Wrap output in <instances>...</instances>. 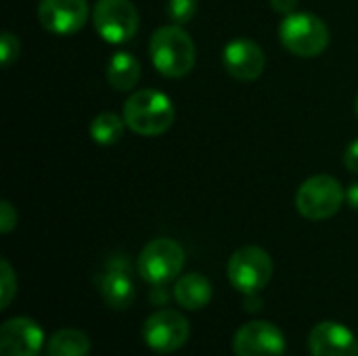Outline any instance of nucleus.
<instances>
[{
    "mask_svg": "<svg viewBox=\"0 0 358 356\" xmlns=\"http://www.w3.org/2000/svg\"><path fill=\"white\" fill-rule=\"evenodd\" d=\"M153 67L166 78H182L195 65V44L176 23L155 29L149 42Z\"/></svg>",
    "mask_w": 358,
    "mask_h": 356,
    "instance_id": "1",
    "label": "nucleus"
},
{
    "mask_svg": "<svg viewBox=\"0 0 358 356\" xmlns=\"http://www.w3.org/2000/svg\"><path fill=\"white\" fill-rule=\"evenodd\" d=\"M174 105L168 94L159 90H136L124 103L126 126L141 136H159L174 122Z\"/></svg>",
    "mask_w": 358,
    "mask_h": 356,
    "instance_id": "2",
    "label": "nucleus"
},
{
    "mask_svg": "<svg viewBox=\"0 0 358 356\" xmlns=\"http://www.w3.org/2000/svg\"><path fill=\"white\" fill-rule=\"evenodd\" d=\"M279 38L296 57H319L329 44V29L313 13H292L281 21Z\"/></svg>",
    "mask_w": 358,
    "mask_h": 356,
    "instance_id": "3",
    "label": "nucleus"
},
{
    "mask_svg": "<svg viewBox=\"0 0 358 356\" xmlns=\"http://www.w3.org/2000/svg\"><path fill=\"white\" fill-rule=\"evenodd\" d=\"M346 199L340 180L329 174H317L304 180L296 193V208L308 220H327L336 216Z\"/></svg>",
    "mask_w": 358,
    "mask_h": 356,
    "instance_id": "4",
    "label": "nucleus"
},
{
    "mask_svg": "<svg viewBox=\"0 0 358 356\" xmlns=\"http://www.w3.org/2000/svg\"><path fill=\"white\" fill-rule=\"evenodd\" d=\"M227 275L235 290H239L245 296H256L260 290L268 285L273 277V260L268 252H264L262 248L245 245L231 256Z\"/></svg>",
    "mask_w": 358,
    "mask_h": 356,
    "instance_id": "5",
    "label": "nucleus"
},
{
    "mask_svg": "<svg viewBox=\"0 0 358 356\" xmlns=\"http://www.w3.org/2000/svg\"><path fill=\"white\" fill-rule=\"evenodd\" d=\"M185 266V250L168 237L149 241L138 256V273L151 285H164L180 275Z\"/></svg>",
    "mask_w": 358,
    "mask_h": 356,
    "instance_id": "6",
    "label": "nucleus"
},
{
    "mask_svg": "<svg viewBox=\"0 0 358 356\" xmlns=\"http://www.w3.org/2000/svg\"><path fill=\"white\" fill-rule=\"evenodd\" d=\"M92 21L99 36L109 44H124L138 29V13L130 0H96Z\"/></svg>",
    "mask_w": 358,
    "mask_h": 356,
    "instance_id": "7",
    "label": "nucleus"
},
{
    "mask_svg": "<svg viewBox=\"0 0 358 356\" xmlns=\"http://www.w3.org/2000/svg\"><path fill=\"white\" fill-rule=\"evenodd\" d=\"M189 321L176 311L153 313L143 325V338L147 346L155 353L168 355L182 348L189 340Z\"/></svg>",
    "mask_w": 358,
    "mask_h": 356,
    "instance_id": "8",
    "label": "nucleus"
},
{
    "mask_svg": "<svg viewBox=\"0 0 358 356\" xmlns=\"http://www.w3.org/2000/svg\"><path fill=\"white\" fill-rule=\"evenodd\" d=\"M235 356H283L285 336L268 321H250L233 338Z\"/></svg>",
    "mask_w": 358,
    "mask_h": 356,
    "instance_id": "9",
    "label": "nucleus"
},
{
    "mask_svg": "<svg viewBox=\"0 0 358 356\" xmlns=\"http://www.w3.org/2000/svg\"><path fill=\"white\" fill-rule=\"evenodd\" d=\"M42 27L57 36H71L80 31L88 19L86 0H42L38 6Z\"/></svg>",
    "mask_w": 358,
    "mask_h": 356,
    "instance_id": "10",
    "label": "nucleus"
},
{
    "mask_svg": "<svg viewBox=\"0 0 358 356\" xmlns=\"http://www.w3.org/2000/svg\"><path fill=\"white\" fill-rule=\"evenodd\" d=\"M222 63H224V69L229 71V76H233L235 80L252 82L262 76L266 57L254 40L237 38L224 46Z\"/></svg>",
    "mask_w": 358,
    "mask_h": 356,
    "instance_id": "11",
    "label": "nucleus"
},
{
    "mask_svg": "<svg viewBox=\"0 0 358 356\" xmlns=\"http://www.w3.org/2000/svg\"><path fill=\"white\" fill-rule=\"evenodd\" d=\"M44 344L38 323L27 317L8 319L0 327V356H36Z\"/></svg>",
    "mask_w": 358,
    "mask_h": 356,
    "instance_id": "12",
    "label": "nucleus"
},
{
    "mask_svg": "<svg viewBox=\"0 0 358 356\" xmlns=\"http://www.w3.org/2000/svg\"><path fill=\"white\" fill-rule=\"evenodd\" d=\"M313 356H358V338L342 323L323 321L308 338Z\"/></svg>",
    "mask_w": 358,
    "mask_h": 356,
    "instance_id": "13",
    "label": "nucleus"
},
{
    "mask_svg": "<svg viewBox=\"0 0 358 356\" xmlns=\"http://www.w3.org/2000/svg\"><path fill=\"white\" fill-rule=\"evenodd\" d=\"M94 285L105 300V304L113 311H124L128 308L134 298H136V287L132 283V277L122 262H109V266L96 275Z\"/></svg>",
    "mask_w": 358,
    "mask_h": 356,
    "instance_id": "14",
    "label": "nucleus"
},
{
    "mask_svg": "<svg viewBox=\"0 0 358 356\" xmlns=\"http://www.w3.org/2000/svg\"><path fill=\"white\" fill-rule=\"evenodd\" d=\"M174 300L187 311H201L212 300V285L203 275L189 273L176 281Z\"/></svg>",
    "mask_w": 358,
    "mask_h": 356,
    "instance_id": "15",
    "label": "nucleus"
},
{
    "mask_svg": "<svg viewBox=\"0 0 358 356\" xmlns=\"http://www.w3.org/2000/svg\"><path fill=\"white\" fill-rule=\"evenodd\" d=\"M107 80L115 90H132L141 80V63L134 55L122 50L109 59Z\"/></svg>",
    "mask_w": 358,
    "mask_h": 356,
    "instance_id": "16",
    "label": "nucleus"
},
{
    "mask_svg": "<svg viewBox=\"0 0 358 356\" xmlns=\"http://www.w3.org/2000/svg\"><path fill=\"white\" fill-rule=\"evenodd\" d=\"M90 340L80 329H59L50 336L46 355L48 356H88Z\"/></svg>",
    "mask_w": 358,
    "mask_h": 356,
    "instance_id": "17",
    "label": "nucleus"
},
{
    "mask_svg": "<svg viewBox=\"0 0 358 356\" xmlns=\"http://www.w3.org/2000/svg\"><path fill=\"white\" fill-rule=\"evenodd\" d=\"M124 118H117L111 111H103L90 122V136L96 145H115L124 134Z\"/></svg>",
    "mask_w": 358,
    "mask_h": 356,
    "instance_id": "18",
    "label": "nucleus"
},
{
    "mask_svg": "<svg viewBox=\"0 0 358 356\" xmlns=\"http://www.w3.org/2000/svg\"><path fill=\"white\" fill-rule=\"evenodd\" d=\"M197 2L199 0H168L166 4V13L170 17L172 23L176 25H185L189 23L195 13H197Z\"/></svg>",
    "mask_w": 358,
    "mask_h": 356,
    "instance_id": "19",
    "label": "nucleus"
},
{
    "mask_svg": "<svg viewBox=\"0 0 358 356\" xmlns=\"http://www.w3.org/2000/svg\"><path fill=\"white\" fill-rule=\"evenodd\" d=\"M0 283H2V296H0V306L6 308L10 304V300L17 294V277L8 264V260L0 262Z\"/></svg>",
    "mask_w": 358,
    "mask_h": 356,
    "instance_id": "20",
    "label": "nucleus"
},
{
    "mask_svg": "<svg viewBox=\"0 0 358 356\" xmlns=\"http://www.w3.org/2000/svg\"><path fill=\"white\" fill-rule=\"evenodd\" d=\"M19 50H21L19 38L15 34H10V31H4L2 40H0V61H2V67H10V63L19 57Z\"/></svg>",
    "mask_w": 358,
    "mask_h": 356,
    "instance_id": "21",
    "label": "nucleus"
},
{
    "mask_svg": "<svg viewBox=\"0 0 358 356\" xmlns=\"http://www.w3.org/2000/svg\"><path fill=\"white\" fill-rule=\"evenodd\" d=\"M15 227H17V212H15V208L8 201H2L0 204V231L6 235Z\"/></svg>",
    "mask_w": 358,
    "mask_h": 356,
    "instance_id": "22",
    "label": "nucleus"
},
{
    "mask_svg": "<svg viewBox=\"0 0 358 356\" xmlns=\"http://www.w3.org/2000/svg\"><path fill=\"white\" fill-rule=\"evenodd\" d=\"M344 164L350 172L358 174V138L352 141L346 149V155H344Z\"/></svg>",
    "mask_w": 358,
    "mask_h": 356,
    "instance_id": "23",
    "label": "nucleus"
},
{
    "mask_svg": "<svg viewBox=\"0 0 358 356\" xmlns=\"http://www.w3.org/2000/svg\"><path fill=\"white\" fill-rule=\"evenodd\" d=\"M271 6L281 15H292L298 6V0H271Z\"/></svg>",
    "mask_w": 358,
    "mask_h": 356,
    "instance_id": "24",
    "label": "nucleus"
},
{
    "mask_svg": "<svg viewBox=\"0 0 358 356\" xmlns=\"http://www.w3.org/2000/svg\"><path fill=\"white\" fill-rule=\"evenodd\" d=\"M346 201H348L350 208L358 210V183L348 187V191H346Z\"/></svg>",
    "mask_w": 358,
    "mask_h": 356,
    "instance_id": "25",
    "label": "nucleus"
},
{
    "mask_svg": "<svg viewBox=\"0 0 358 356\" xmlns=\"http://www.w3.org/2000/svg\"><path fill=\"white\" fill-rule=\"evenodd\" d=\"M355 109H357V115H358V94H357V103H355Z\"/></svg>",
    "mask_w": 358,
    "mask_h": 356,
    "instance_id": "26",
    "label": "nucleus"
},
{
    "mask_svg": "<svg viewBox=\"0 0 358 356\" xmlns=\"http://www.w3.org/2000/svg\"><path fill=\"white\" fill-rule=\"evenodd\" d=\"M46 356H48V355H46Z\"/></svg>",
    "mask_w": 358,
    "mask_h": 356,
    "instance_id": "27",
    "label": "nucleus"
}]
</instances>
